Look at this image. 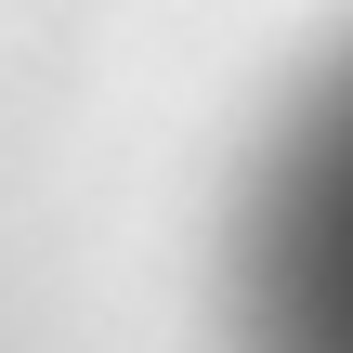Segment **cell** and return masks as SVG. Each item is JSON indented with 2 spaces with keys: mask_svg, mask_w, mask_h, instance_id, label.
<instances>
[{
  "mask_svg": "<svg viewBox=\"0 0 353 353\" xmlns=\"http://www.w3.org/2000/svg\"><path fill=\"white\" fill-rule=\"evenodd\" d=\"M223 353H353V26L275 92L223 196Z\"/></svg>",
  "mask_w": 353,
  "mask_h": 353,
  "instance_id": "cell-1",
  "label": "cell"
}]
</instances>
